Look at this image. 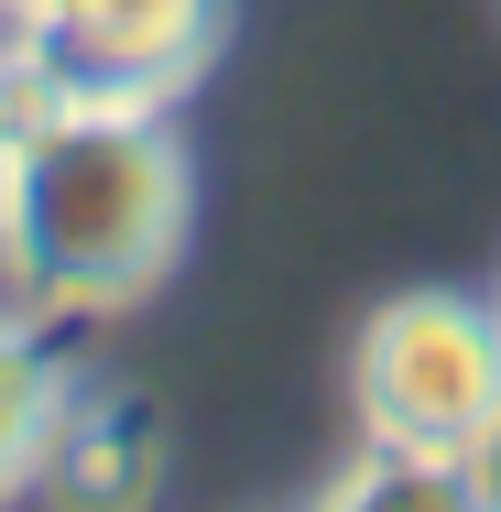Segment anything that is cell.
Here are the masks:
<instances>
[{"label": "cell", "instance_id": "8", "mask_svg": "<svg viewBox=\"0 0 501 512\" xmlns=\"http://www.w3.org/2000/svg\"><path fill=\"white\" fill-rule=\"evenodd\" d=\"M480 502H501V436L480 447Z\"/></svg>", "mask_w": 501, "mask_h": 512}, {"label": "cell", "instance_id": "5", "mask_svg": "<svg viewBox=\"0 0 501 512\" xmlns=\"http://www.w3.org/2000/svg\"><path fill=\"white\" fill-rule=\"evenodd\" d=\"M153 469H164V425H153V404H131L120 382H77L66 436H55V480H44V491L131 502V491H153Z\"/></svg>", "mask_w": 501, "mask_h": 512}, {"label": "cell", "instance_id": "9", "mask_svg": "<svg viewBox=\"0 0 501 512\" xmlns=\"http://www.w3.org/2000/svg\"><path fill=\"white\" fill-rule=\"evenodd\" d=\"M491 306H501V284H491Z\"/></svg>", "mask_w": 501, "mask_h": 512}, {"label": "cell", "instance_id": "4", "mask_svg": "<svg viewBox=\"0 0 501 512\" xmlns=\"http://www.w3.org/2000/svg\"><path fill=\"white\" fill-rule=\"evenodd\" d=\"M77 360L55 349V327L33 306H0V502H33L55 480V436L77 404Z\"/></svg>", "mask_w": 501, "mask_h": 512}, {"label": "cell", "instance_id": "3", "mask_svg": "<svg viewBox=\"0 0 501 512\" xmlns=\"http://www.w3.org/2000/svg\"><path fill=\"white\" fill-rule=\"evenodd\" d=\"M218 0H22L33 99H142L175 109L218 66Z\"/></svg>", "mask_w": 501, "mask_h": 512}, {"label": "cell", "instance_id": "2", "mask_svg": "<svg viewBox=\"0 0 501 512\" xmlns=\"http://www.w3.org/2000/svg\"><path fill=\"white\" fill-rule=\"evenodd\" d=\"M349 425L371 447H425L480 469L501 436V306L469 284H403L349 338Z\"/></svg>", "mask_w": 501, "mask_h": 512}, {"label": "cell", "instance_id": "6", "mask_svg": "<svg viewBox=\"0 0 501 512\" xmlns=\"http://www.w3.org/2000/svg\"><path fill=\"white\" fill-rule=\"evenodd\" d=\"M327 502H360V512H480V469L458 458H425V447H349V469L327 480Z\"/></svg>", "mask_w": 501, "mask_h": 512}, {"label": "cell", "instance_id": "1", "mask_svg": "<svg viewBox=\"0 0 501 512\" xmlns=\"http://www.w3.org/2000/svg\"><path fill=\"white\" fill-rule=\"evenodd\" d=\"M197 229V164L175 109L142 99H33L0 197V295L44 327L131 316Z\"/></svg>", "mask_w": 501, "mask_h": 512}, {"label": "cell", "instance_id": "7", "mask_svg": "<svg viewBox=\"0 0 501 512\" xmlns=\"http://www.w3.org/2000/svg\"><path fill=\"white\" fill-rule=\"evenodd\" d=\"M22 120H33V88L0 77V197H11V164H22Z\"/></svg>", "mask_w": 501, "mask_h": 512}]
</instances>
